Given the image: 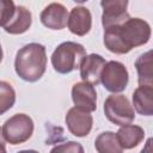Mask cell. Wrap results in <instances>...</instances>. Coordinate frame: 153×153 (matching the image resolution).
I'll return each instance as SVG.
<instances>
[{
    "mask_svg": "<svg viewBox=\"0 0 153 153\" xmlns=\"http://www.w3.org/2000/svg\"><path fill=\"white\" fill-rule=\"evenodd\" d=\"M105 48L114 54H127L133 48L146 44L151 38V26L141 18H127L104 27Z\"/></svg>",
    "mask_w": 153,
    "mask_h": 153,
    "instance_id": "cell-1",
    "label": "cell"
},
{
    "mask_svg": "<svg viewBox=\"0 0 153 153\" xmlns=\"http://www.w3.org/2000/svg\"><path fill=\"white\" fill-rule=\"evenodd\" d=\"M47 67L45 47L39 43L25 44L17 51L14 60V71L17 75L27 82L39 80Z\"/></svg>",
    "mask_w": 153,
    "mask_h": 153,
    "instance_id": "cell-2",
    "label": "cell"
},
{
    "mask_svg": "<svg viewBox=\"0 0 153 153\" xmlns=\"http://www.w3.org/2000/svg\"><path fill=\"white\" fill-rule=\"evenodd\" d=\"M86 56L84 45L76 42L67 41L59 44L51 54L53 68L60 74H68L79 68L82 59Z\"/></svg>",
    "mask_w": 153,
    "mask_h": 153,
    "instance_id": "cell-3",
    "label": "cell"
},
{
    "mask_svg": "<svg viewBox=\"0 0 153 153\" xmlns=\"http://www.w3.org/2000/svg\"><path fill=\"white\" fill-rule=\"evenodd\" d=\"M104 114L111 123L120 127L131 123L135 118V111L129 99L118 93H112L105 99Z\"/></svg>",
    "mask_w": 153,
    "mask_h": 153,
    "instance_id": "cell-4",
    "label": "cell"
},
{
    "mask_svg": "<svg viewBox=\"0 0 153 153\" xmlns=\"http://www.w3.org/2000/svg\"><path fill=\"white\" fill-rule=\"evenodd\" d=\"M1 130L6 142L19 145L31 137L33 133V121L26 114H16L4 123Z\"/></svg>",
    "mask_w": 153,
    "mask_h": 153,
    "instance_id": "cell-5",
    "label": "cell"
},
{
    "mask_svg": "<svg viewBox=\"0 0 153 153\" xmlns=\"http://www.w3.org/2000/svg\"><path fill=\"white\" fill-rule=\"evenodd\" d=\"M129 74L126 66L118 61H109L104 65L100 73V82L111 93H120L126 90Z\"/></svg>",
    "mask_w": 153,
    "mask_h": 153,
    "instance_id": "cell-6",
    "label": "cell"
},
{
    "mask_svg": "<svg viewBox=\"0 0 153 153\" xmlns=\"http://www.w3.org/2000/svg\"><path fill=\"white\" fill-rule=\"evenodd\" d=\"M65 122L71 134L76 137H85L92 129L93 117L90 111L79 106H73L67 111Z\"/></svg>",
    "mask_w": 153,
    "mask_h": 153,
    "instance_id": "cell-7",
    "label": "cell"
},
{
    "mask_svg": "<svg viewBox=\"0 0 153 153\" xmlns=\"http://www.w3.org/2000/svg\"><path fill=\"white\" fill-rule=\"evenodd\" d=\"M41 23L51 30H62L67 26L68 11L67 8L59 2H51L44 7L39 14Z\"/></svg>",
    "mask_w": 153,
    "mask_h": 153,
    "instance_id": "cell-8",
    "label": "cell"
},
{
    "mask_svg": "<svg viewBox=\"0 0 153 153\" xmlns=\"http://www.w3.org/2000/svg\"><path fill=\"white\" fill-rule=\"evenodd\" d=\"M72 100L75 106L90 112L97 109V92L92 84L87 81L76 82L72 87Z\"/></svg>",
    "mask_w": 153,
    "mask_h": 153,
    "instance_id": "cell-9",
    "label": "cell"
},
{
    "mask_svg": "<svg viewBox=\"0 0 153 153\" xmlns=\"http://www.w3.org/2000/svg\"><path fill=\"white\" fill-rule=\"evenodd\" d=\"M100 6L103 8V27L123 22L130 17L127 12L128 0H100Z\"/></svg>",
    "mask_w": 153,
    "mask_h": 153,
    "instance_id": "cell-10",
    "label": "cell"
},
{
    "mask_svg": "<svg viewBox=\"0 0 153 153\" xmlns=\"http://www.w3.org/2000/svg\"><path fill=\"white\" fill-rule=\"evenodd\" d=\"M105 63V59L99 54L86 55L79 66L82 81H87L93 86L98 85L100 82V73Z\"/></svg>",
    "mask_w": 153,
    "mask_h": 153,
    "instance_id": "cell-11",
    "label": "cell"
},
{
    "mask_svg": "<svg viewBox=\"0 0 153 153\" xmlns=\"http://www.w3.org/2000/svg\"><path fill=\"white\" fill-rule=\"evenodd\" d=\"M67 26L69 31L76 36H85L92 26V14L84 6H76L68 13Z\"/></svg>",
    "mask_w": 153,
    "mask_h": 153,
    "instance_id": "cell-12",
    "label": "cell"
},
{
    "mask_svg": "<svg viewBox=\"0 0 153 153\" xmlns=\"http://www.w3.org/2000/svg\"><path fill=\"white\" fill-rule=\"evenodd\" d=\"M133 105L142 116L153 115V86L139 85L133 93Z\"/></svg>",
    "mask_w": 153,
    "mask_h": 153,
    "instance_id": "cell-13",
    "label": "cell"
},
{
    "mask_svg": "<svg viewBox=\"0 0 153 153\" xmlns=\"http://www.w3.org/2000/svg\"><path fill=\"white\" fill-rule=\"evenodd\" d=\"M116 135L123 149H131L136 147L145 139V130L140 126L128 123V124L121 126Z\"/></svg>",
    "mask_w": 153,
    "mask_h": 153,
    "instance_id": "cell-14",
    "label": "cell"
},
{
    "mask_svg": "<svg viewBox=\"0 0 153 153\" xmlns=\"http://www.w3.org/2000/svg\"><path fill=\"white\" fill-rule=\"evenodd\" d=\"M32 23L31 12L25 6H17L14 16L8 22L7 25L4 26L5 31L11 35H20L26 32Z\"/></svg>",
    "mask_w": 153,
    "mask_h": 153,
    "instance_id": "cell-15",
    "label": "cell"
},
{
    "mask_svg": "<svg viewBox=\"0 0 153 153\" xmlns=\"http://www.w3.org/2000/svg\"><path fill=\"white\" fill-rule=\"evenodd\" d=\"M135 68L137 72L139 85H152L153 86V74H152V51L148 50L141 54L135 61Z\"/></svg>",
    "mask_w": 153,
    "mask_h": 153,
    "instance_id": "cell-16",
    "label": "cell"
},
{
    "mask_svg": "<svg viewBox=\"0 0 153 153\" xmlns=\"http://www.w3.org/2000/svg\"><path fill=\"white\" fill-rule=\"evenodd\" d=\"M94 148L99 153H121L123 148L121 147L117 135L114 131L100 133L94 141Z\"/></svg>",
    "mask_w": 153,
    "mask_h": 153,
    "instance_id": "cell-17",
    "label": "cell"
},
{
    "mask_svg": "<svg viewBox=\"0 0 153 153\" xmlns=\"http://www.w3.org/2000/svg\"><path fill=\"white\" fill-rule=\"evenodd\" d=\"M16 103V91L7 81L0 80V115L8 111Z\"/></svg>",
    "mask_w": 153,
    "mask_h": 153,
    "instance_id": "cell-18",
    "label": "cell"
},
{
    "mask_svg": "<svg viewBox=\"0 0 153 153\" xmlns=\"http://www.w3.org/2000/svg\"><path fill=\"white\" fill-rule=\"evenodd\" d=\"M16 12L13 0H0V26H5L12 19Z\"/></svg>",
    "mask_w": 153,
    "mask_h": 153,
    "instance_id": "cell-19",
    "label": "cell"
},
{
    "mask_svg": "<svg viewBox=\"0 0 153 153\" xmlns=\"http://www.w3.org/2000/svg\"><path fill=\"white\" fill-rule=\"evenodd\" d=\"M51 152H71V153H82L84 152V148L80 143L75 142V141H68V142H65V143H61V145H57L55 146L54 148H51Z\"/></svg>",
    "mask_w": 153,
    "mask_h": 153,
    "instance_id": "cell-20",
    "label": "cell"
},
{
    "mask_svg": "<svg viewBox=\"0 0 153 153\" xmlns=\"http://www.w3.org/2000/svg\"><path fill=\"white\" fill-rule=\"evenodd\" d=\"M6 152V145H5V139L2 135V130L0 128V153H5Z\"/></svg>",
    "mask_w": 153,
    "mask_h": 153,
    "instance_id": "cell-21",
    "label": "cell"
},
{
    "mask_svg": "<svg viewBox=\"0 0 153 153\" xmlns=\"http://www.w3.org/2000/svg\"><path fill=\"white\" fill-rule=\"evenodd\" d=\"M2 57H4V53H2V48H1V44H0V62L2 61Z\"/></svg>",
    "mask_w": 153,
    "mask_h": 153,
    "instance_id": "cell-22",
    "label": "cell"
},
{
    "mask_svg": "<svg viewBox=\"0 0 153 153\" xmlns=\"http://www.w3.org/2000/svg\"><path fill=\"white\" fill-rule=\"evenodd\" d=\"M74 2H78V4H84V2H86V1H88V0H73Z\"/></svg>",
    "mask_w": 153,
    "mask_h": 153,
    "instance_id": "cell-23",
    "label": "cell"
}]
</instances>
